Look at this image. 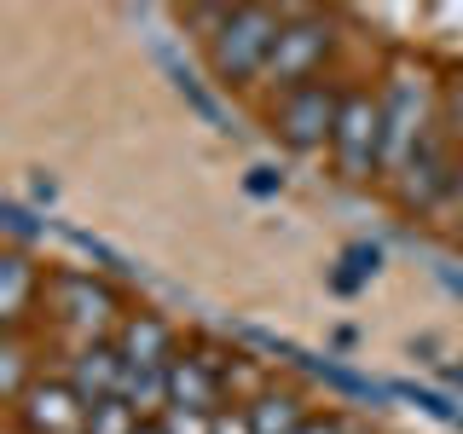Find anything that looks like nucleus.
<instances>
[{
  "mask_svg": "<svg viewBox=\"0 0 463 434\" xmlns=\"http://www.w3.org/2000/svg\"><path fill=\"white\" fill-rule=\"evenodd\" d=\"M122 400L134 405V411H156V405H168V371H134V365H128Z\"/></svg>",
  "mask_w": 463,
  "mask_h": 434,
  "instance_id": "obj_16",
  "label": "nucleus"
},
{
  "mask_svg": "<svg viewBox=\"0 0 463 434\" xmlns=\"http://www.w3.org/2000/svg\"><path fill=\"white\" fill-rule=\"evenodd\" d=\"M342 105H347V93H336L330 81H307V87H296V93L279 99L272 127H279V139L289 145V151H318V145L336 139Z\"/></svg>",
  "mask_w": 463,
  "mask_h": 434,
  "instance_id": "obj_2",
  "label": "nucleus"
},
{
  "mask_svg": "<svg viewBox=\"0 0 463 434\" xmlns=\"http://www.w3.org/2000/svg\"><path fill=\"white\" fill-rule=\"evenodd\" d=\"M434 272L446 278V289H452V296H463V272L452 267V260H434Z\"/></svg>",
  "mask_w": 463,
  "mask_h": 434,
  "instance_id": "obj_24",
  "label": "nucleus"
},
{
  "mask_svg": "<svg viewBox=\"0 0 463 434\" xmlns=\"http://www.w3.org/2000/svg\"><path fill=\"white\" fill-rule=\"evenodd\" d=\"M279 185H284V180H279V174H272V168H250V192H255V197L279 192Z\"/></svg>",
  "mask_w": 463,
  "mask_h": 434,
  "instance_id": "obj_23",
  "label": "nucleus"
},
{
  "mask_svg": "<svg viewBox=\"0 0 463 434\" xmlns=\"http://www.w3.org/2000/svg\"><path fill=\"white\" fill-rule=\"evenodd\" d=\"M301 434H347V429L336 423V417H307V429H301Z\"/></svg>",
  "mask_w": 463,
  "mask_h": 434,
  "instance_id": "obj_26",
  "label": "nucleus"
},
{
  "mask_svg": "<svg viewBox=\"0 0 463 434\" xmlns=\"http://www.w3.org/2000/svg\"><path fill=\"white\" fill-rule=\"evenodd\" d=\"M394 394H400V400H411V405H423V411H429V417H440V423H463V411H458V405H452V400H446V394H434V388H417V382H400V388H394Z\"/></svg>",
  "mask_w": 463,
  "mask_h": 434,
  "instance_id": "obj_18",
  "label": "nucleus"
},
{
  "mask_svg": "<svg viewBox=\"0 0 463 434\" xmlns=\"http://www.w3.org/2000/svg\"><path fill=\"white\" fill-rule=\"evenodd\" d=\"M47 296H52V313L64 318V325H76V330H105L110 325V313H116V296L99 278H87V272H58V278L47 284Z\"/></svg>",
  "mask_w": 463,
  "mask_h": 434,
  "instance_id": "obj_6",
  "label": "nucleus"
},
{
  "mask_svg": "<svg viewBox=\"0 0 463 434\" xmlns=\"http://www.w3.org/2000/svg\"><path fill=\"white\" fill-rule=\"evenodd\" d=\"M168 405H185V411H209L221 405V359L192 354L168 365Z\"/></svg>",
  "mask_w": 463,
  "mask_h": 434,
  "instance_id": "obj_9",
  "label": "nucleus"
},
{
  "mask_svg": "<svg viewBox=\"0 0 463 434\" xmlns=\"http://www.w3.org/2000/svg\"><path fill=\"white\" fill-rule=\"evenodd\" d=\"M0 394H6V400H24L29 394V388H24V347L18 342L0 347Z\"/></svg>",
  "mask_w": 463,
  "mask_h": 434,
  "instance_id": "obj_19",
  "label": "nucleus"
},
{
  "mask_svg": "<svg viewBox=\"0 0 463 434\" xmlns=\"http://www.w3.org/2000/svg\"><path fill=\"white\" fill-rule=\"evenodd\" d=\"M243 417H250L255 434H301V429H307V417H301V405L289 394H260Z\"/></svg>",
  "mask_w": 463,
  "mask_h": 434,
  "instance_id": "obj_13",
  "label": "nucleus"
},
{
  "mask_svg": "<svg viewBox=\"0 0 463 434\" xmlns=\"http://www.w3.org/2000/svg\"><path fill=\"white\" fill-rule=\"evenodd\" d=\"M279 35H284V18L267 6H232V18L214 29V76L221 81H255L267 76L272 52H279Z\"/></svg>",
  "mask_w": 463,
  "mask_h": 434,
  "instance_id": "obj_1",
  "label": "nucleus"
},
{
  "mask_svg": "<svg viewBox=\"0 0 463 434\" xmlns=\"http://www.w3.org/2000/svg\"><path fill=\"white\" fill-rule=\"evenodd\" d=\"M29 296H35V267L24 260V250H6L0 255V318H6V325H24Z\"/></svg>",
  "mask_w": 463,
  "mask_h": 434,
  "instance_id": "obj_12",
  "label": "nucleus"
},
{
  "mask_svg": "<svg viewBox=\"0 0 463 434\" xmlns=\"http://www.w3.org/2000/svg\"><path fill=\"white\" fill-rule=\"evenodd\" d=\"M376 267H383V255H376V243H347V250H342V260H336V272H330V284H336L342 296H354V289L365 284Z\"/></svg>",
  "mask_w": 463,
  "mask_h": 434,
  "instance_id": "obj_15",
  "label": "nucleus"
},
{
  "mask_svg": "<svg viewBox=\"0 0 463 434\" xmlns=\"http://www.w3.org/2000/svg\"><path fill=\"white\" fill-rule=\"evenodd\" d=\"M423 145V87L411 76H400L383 99V168H405Z\"/></svg>",
  "mask_w": 463,
  "mask_h": 434,
  "instance_id": "obj_5",
  "label": "nucleus"
},
{
  "mask_svg": "<svg viewBox=\"0 0 463 434\" xmlns=\"http://www.w3.org/2000/svg\"><path fill=\"white\" fill-rule=\"evenodd\" d=\"M18 417L29 434H70L76 423H87V405L70 382H29V394L18 400Z\"/></svg>",
  "mask_w": 463,
  "mask_h": 434,
  "instance_id": "obj_7",
  "label": "nucleus"
},
{
  "mask_svg": "<svg viewBox=\"0 0 463 434\" xmlns=\"http://www.w3.org/2000/svg\"><path fill=\"white\" fill-rule=\"evenodd\" d=\"M139 429H145L139 411L122 394H116V400H99L93 411H87V434H139Z\"/></svg>",
  "mask_w": 463,
  "mask_h": 434,
  "instance_id": "obj_17",
  "label": "nucleus"
},
{
  "mask_svg": "<svg viewBox=\"0 0 463 434\" xmlns=\"http://www.w3.org/2000/svg\"><path fill=\"white\" fill-rule=\"evenodd\" d=\"M330 151H336V174H342V180H371V174L383 168V99L347 93Z\"/></svg>",
  "mask_w": 463,
  "mask_h": 434,
  "instance_id": "obj_3",
  "label": "nucleus"
},
{
  "mask_svg": "<svg viewBox=\"0 0 463 434\" xmlns=\"http://www.w3.org/2000/svg\"><path fill=\"white\" fill-rule=\"evenodd\" d=\"M214 434H255L250 417H214Z\"/></svg>",
  "mask_w": 463,
  "mask_h": 434,
  "instance_id": "obj_25",
  "label": "nucleus"
},
{
  "mask_svg": "<svg viewBox=\"0 0 463 434\" xmlns=\"http://www.w3.org/2000/svg\"><path fill=\"white\" fill-rule=\"evenodd\" d=\"M458 382H463V365H458Z\"/></svg>",
  "mask_w": 463,
  "mask_h": 434,
  "instance_id": "obj_28",
  "label": "nucleus"
},
{
  "mask_svg": "<svg viewBox=\"0 0 463 434\" xmlns=\"http://www.w3.org/2000/svg\"><path fill=\"white\" fill-rule=\"evenodd\" d=\"M446 110H452V134L463 139V81H452V87H446Z\"/></svg>",
  "mask_w": 463,
  "mask_h": 434,
  "instance_id": "obj_22",
  "label": "nucleus"
},
{
  "mask_svg": "<svg viewBox=\"0 0 463 434\" xmlns=\"http://www.w3.org/2000/svg\"><path fill=\"white\" fill-rule=\"evenodd\" d=\"M163 70L174 76V87L185 93V105H192V110L203 116V122H209V127H226V116H221V105H214V93H209V87H203V81H197V76H192V70H185V64H180V58H174L168 47H163Z\"/></svg>",
  "mask_w": 463,
  "mask_h": 434,
  "instance_id": "obj_14",
  "label": "nucleus"
},
{
  "mask_svg": "<svg viewBox=\"0 0 463 434\" xmlns=\"http://www.w3.org/2000/svg\"><path fill=\"white\" fill-rule=\"evenodd\" d=\"M6 231H12L18 243L35 238V221H29V209H24V203H6Z\"/></svg>",
  "mask_w": 463,
  "mask_h": 434,
  "instance_id": "obj_21",
  "label": "nucleus"
},
{
  "mask_svg": "<svg viewBox=\"0 0 463 434\" xmlns=\"http://www.w3.org/2000/svg\"><path fill=\"white\" fill-rule=\"evenodd\" d=\"M116 354H122L134 371H168L174 359H180V354H174L168 325H163V318H151V313L128 318V325H122V342H116Z\"/></svg>",
  "mask_w": 463,
  "mask_h": 434,
  "instance_id": "obj_10",
  "label": "nucleus"
},
{
  "mask_svg": "<svg viewBox=\"0 0 463 434\" xmlns=\"http://www.w3.org/2000/svg\"><path fill=\"white\" fill-rule=\"evenodd\" d=\"M139 434H163V429H151V423H145V429H139Z\"/></svg>",
  "mask_w": 463,
  "mask_h": 434,
  "instance_id": "obj_27",
  "label": "nucleus"
},
{
  "mask_svg": "<svg viewBox=\"0 0 463 434\" xmlns=\"http://www.w3.org/2000/svg\"><path fill=\"white\" fill-rule=\"evenodd\" d=\"M325 52H330V24L325 18H289L284 35H279V52H272V64H267V81L284 87V93H296V87H307V76L318 70Z\"/></svg>",
  "mask_w": 463,
  "mask_h": 434,
  "instance_id": "obj_4",
  "label": "nucleus"
},
{
  "mask_svg": "<svg viewBox=\"0 0 463 434\" xmlns=\"http://www.w3.org/2000/svg\"><path fill=\"white\" fill-rule=\"evenodd\" d=\"M156 429L163 434H214V417L209 411H185V405H168Z\"/></svg>",
  "mask_w": 463,
  "mask_h": 434,
  "instance_id": "obj_20",
  "label": "nucleus"
},
{
  "mask_svg": "<svg viewBox=\"0 0 463 434\" xmlns=\"http://www.w3.org/2000/svg\"><path fill=\"white\" fill-rule=\"evenodd\" d=\"M446 185H452V168L440 163L434 139H423V145H417V156L400 168V192H405V203H440Z\"/></svg>",
  "mask_w": 463,
  "mask_h": 434,
  "instance_id": "obj_11",
  "label": "nucleus"
},
{
  "mask_svg": "<svg viewBox=\"0 0 463 434\" xmlns=\"http://www.w3.org/2000/svg\"><path fill=\"white\" fill-rule=\"evenodd\" d=\"M122 376H128V359L116 354V347L93 342V347H81L76 365H70V388H76L81 405L93 411L99 400H116V394H122Z\"/></svg>",
  "mask_w": 463,
  "mask_h": 434,
  "instance_id": "obj_8",
  "label": "nucleus"
}]
</instances>
